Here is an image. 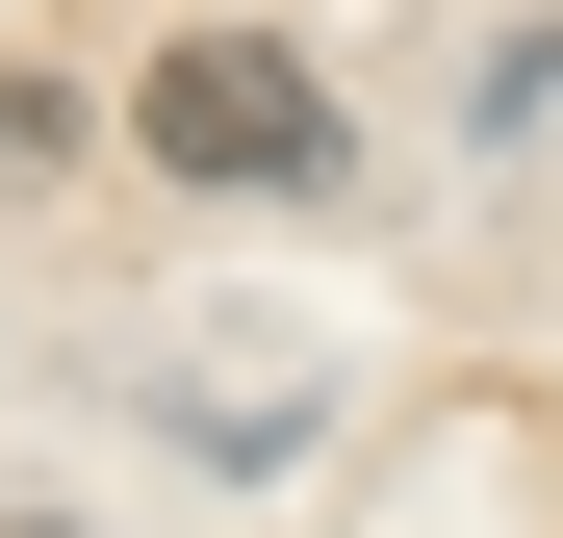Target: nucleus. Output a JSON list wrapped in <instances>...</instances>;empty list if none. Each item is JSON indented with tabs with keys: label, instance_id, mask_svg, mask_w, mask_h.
Here are the masks:
<instances>
[{
	"label": "nucleus",
	"instance_id": "f257e3e1",
	"mask_svg": "<svg viewBox=\"0 0 563 538\" xmlns=\"http://www.w3.org/2000/svg\"><path fill=\"white\" fill-rule=\"evenodd\" d=\"M129 154L206 179V206H308V179H333V77L256 52V26H179V52L129 77Z\"/></svg>",
	"mask_w": 563,
	"mask_h": 538
}]
</instances>
